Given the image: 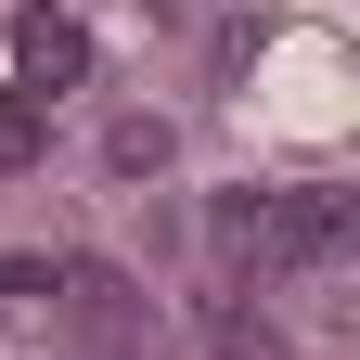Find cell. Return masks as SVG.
I'll return each mask as SVG.
<instances>
[{
  "mask_svg": "<svg viewBox=\"0 0 360 360\" xmlns=\"http://www.w3.org/2000/svg\"><path fill=\"white\" fill-rule=\"evenodd\" d=\"M52 283H65V322L103 347V360H129V335H142V296H129V270H103V257H65Z\"/></svg>",
  "mask_w": 360,
  "mask_h": 360,
  "instance_id": "3957f363",
  "label": "cell"
},
{
  "mask_svg": "<svg viewBox=\"0 0 360 360\" xmlns=\"http://www.w3.org/2000/svg\"><path fill=\"white\" fill-rule=\"evenodd\" d=\"M167 155H180V129H167V116H116V129H103V167H116V180H155Z\"/></svg>",
  "mask_w": 360,
  "mask_h": 360,
  "instance_id": "5b68a950",
  "label": "cell"
},
{
  "mask_svg": "<svg viewBox=\"0 0 360 360\" xmlns=\"http://www.w3.org/2000/svg\"><path fill=\"white\" fill-rule=\"evenodd\" d=\"M77 77H90V26L65 13V0H26L13 13V90L52 103V90H77Z\"/></svg>",
  "mask_w": 360,
  "mask_h": 360,
  "instance_id": "7a4b0ae2",
  "label": "cell"
},
{
  "mask_svg": "<svg viewBox=\"0 0 360 360\" xmlns=\"http://www.w3.org/2000/svg\"><path fill=\"white\" fill-rule=\"evenodd\" d=\"M257 257L270 270H335L347 257V193H257Z\"/></svg>",
  "mask_w": 360,
  "mask_h": 360,
  "instance_id": "6da1fadb",
  "label": "cell"
},
{
  "mask_svg": "<svg viewBox=\"0 0 360 360\" xmlns=\"http://www.w3.org/2000/svg\"><path fill=\"white\" fill-rule=\"evenodd\" d=\"M206 360H283V322L257 296H206Z\"/></svg>",
  "mask_w": 360,
  "mask_h": 360,
  "instance_id": "277c9868",
  "label": "cell"
},
{
  "mask_svg": "<svg viewBox=\"0 0 360 360\" xmlns=\"http://www.w3.org/2000/svg\"><path fill=\"white\" fill-rule=\"evenodd\" d=\"M39 155H52V103H26V90L0 77V180H13V167H39Z\"/></svg>",
  "mask_w": 360,
  "mask_h": 360,
  "instance_id": "8992f818",
  "label": "cell"
},
{
  "mask_svg": "<svg viewBox=\"0 0 360 360\" xmlns=\"http://www.w3.org/2000/svg\"><path fill=\"white\" fill-rule=\"evenodd\" d=\"M0 309H13V296H0Z\"/></svg>",
  "mask_w": 360,
  "mask_h": 360,
  "instance_id": "ba28073f",
  "label": "cell"
},
{
  "mask_svg": "<svg viewBox=\"0 0 360 360\" xmlns=\"http://www.w3.org/2000/svg\"><path fill=\"white\" fill-rule=\"evenodd\" d=\"M206 232H219V257H257V193H219Z\"/></svg>",
  "mask_w": 360,
  "mask_h": 360,
  "instance_id": "52a82bcc",
  "label": "cell"
}]
</instances>
